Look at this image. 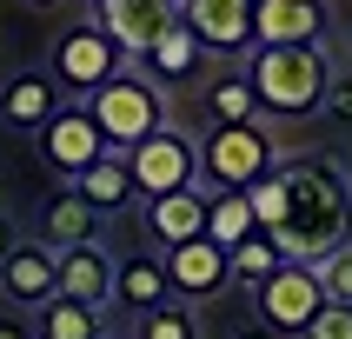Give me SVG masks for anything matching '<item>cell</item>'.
I'll return each mask as SVG.
<instances>
[{
  "mask_svg": "<svg viewBox=\"0 0 352 339\" xmlns=\"http://www.w3.org/2000/svg\"><path fill=\"white\" fill-rule=\"evenodd\" d=\"M87 120L100 127V140L113 146V153H126V146H140L146 133H160L166 127V94H160L146 74H113L100 80L94 94H87Z\"/></svg>",
  "mask_w": 352,
  "mask_h": 339,
  "instance_id": "obj_3",
  "label": "cell"
},
{
  "mask_svg": "<svg viewBox=\"0 0 352 339\" xmlns=\"http://www.w3.org/2000/svg\"><path fill=\"white\" fill-rule=\"evenodd\" d=\"M253 199L246 193H206V239H213L219 253H233L239 239H253Z\"/></svg>",
  "mask_w": 352,
  "mask_h": 339,
  "instance_id": "obj_22",
  "label": "cell"
},
{
  "mask_svg": "<svg viewBox=\"0 0 352 339\" xmlns=\"http://www.w3.org/2000/svg\"><path fill=\"white\" fill-rule=\"evenodd\" d=\"M14 246H20V233H14V219H0V259L14 253Z\"/></svg>",
  "mask_w": 352,
  "mask_h": 339,
  "instance_id": "obj_30",
  "label": "cell"
},
{
  "mask_svg": "<svg viewBox=\"0 0 352 339\" xmlns=\"http://www.w3.org/2000/svg\"><path fill=\"white\" fill-rule=\"evenodd\" d=\"M126 173H133V193H140V199L199 186V140L160 127V133H146L140 146H126Z\"/></svg>",
  "mask_w": 352,
  "mask_h": 339,
  "instance_id": "obj_6",
  "label": "cell"
},
{
  "mask_svg": "<svg viewBox=\"0 0 352 339\" xmlns=\"http://www.w3.org/2000/svg\"><path fill=\"white\" fill-rule=\"evenodd\" d=\"M54 87H74V94H94L100 80L126 74V54L113 47V34L107 27H94V20H80V27H67V34L54 40Z\"/></svg>",
  "mask_w": 352,
  "mask_h": 339,
  "instance_id": "obj_7",
  "label": "cell"
},
{
  "mask_svg": "<svg viewBox=\"0 0 352 339\" xmlns=\"http://www.w3.org/2000/svg\"><path fill=\"white\" fill-rule=\"evenodd\" d=\"M299 339H352V306H339V299H326V306L313 313V326H306Z\"/></svg>",
  "mask_w": 352,
  "mask_h": 339,
  "instance_id": "obj_27",
  "label": "cell"
},
{
  "mask_svg": "<svg viewBox=\"0 0 352 339\" xmlns=\"http://www.w3.org/2000/svg\"><path fill=\"white\" fill-rule=\"evenodd\" d=\"M100 339H126V333H100Z\"/></svg>",
  "mask_w": 352,
  "mask_h": 339,
  "instance_id": "obj_33",
  "label": "cell"
},
{
  "mask_svg": "<svg viewBox=\"0 0 352 339\" xmlns=\"http://www.w3.org/2000/svg\"><path fill=\"white\" fill-rule=\"evenodd\" d=\"M239 339H273V333H266V326H253V333H239Z\"/></svg>",
  "mask_w": 352,
  "mask_h": 339,
  "instance_id": "obj_31",
  "label": "cell"
},
{
  "mask_svg": "<svg viewBox=\"0 0 352 339\" xmlns=\"http://www.w3.org/2000/svg\"><path fill=\"white\" fill-rule=\"evenodd\" d=\"M107 326H100V306H80V299H47L34 313V339H100Z\"/></svg>",
  "mask_w": 352,
  "mask_h": 339,
  "instance_id": "obj_21",
  "label": "cell"
},
{
  "mask_svg": "<svg viewBox=\"0 0 352 339\" xmlns=\"http://www.w3.org/2000/svg\"><path fill=\"white\" fill-rule=\"evenodd\" d=\"M319 113L339 120V127H352V80L346 74H333V87H326V100H319Z\"/></svg>",
  "mask_w": 352,
  "mask_h": 339,
  "instance_id": "obj_28",
  "label": "cell"
},
{
  "mask_svg": "<svg viewBox=\"0 0 352 339\" xmlns=\"http://www.w3.org/2000/svg\"><path fill=\"white\" fill-rule=\"evenodd\" d=\"M133 339H199V319L186 299H166V306H153V313H140Z\"/></svg>",
  "mask_w": 352,
  "mask_h": 339,
  "instance_id": "obj_25",
  "label": "cell"
},
{
  "mask_svg": "<svg viewBox=\"0 0 352 339\" xmlns=\"http://www.w3.org/2000/svg\"><path fill=\"white\" fill-rule=\"evenodd\" d=\"M253 7L259 0H173V20L199 40V54H253Z\"/></svg>",
  "mask_w": 352,
  "mask_h": 339,
  "instance_id": "obj_8",
  "label": "cell"
},
{
  "mask_svg": "<svg viewBox=\"0 0 352 339\" xmlns=\"http://www.w3.org/2000/svg\"><path fill=\"white\" fill-rule=\"evenodd\" d=\"M54 113H60L54 74H14L7 87H0V120H7V127H20V133H40Z\"/></svg>",
  "mask_w": 352,
  "mask_h": 339,
  "instance_id": "obj_18",
  "label": "cell"
},
{
  "mask_svg": "<svg viewBox=\"0 0 352 339\" xmlns=\"http://www.w3.org/2000/svg\"><path fill=\"white\" fill-rule=\"evenodd\" d=\"M27 7H54V0H27Z\"/></svg>",
  "mask_w": 352,
  "mask_h": 339,
  "instance_id": "obj_32",
  "label": "cell"
},
{
  "mask_svg": "<svg viewBox=\"0 0 352 339\" xmlns=\"http://www.w3.org/2000/svg\"><path fill=\"white\" fill-rule=\"evenodd\" d=\"M273 133L246 120V127H213V133L199 140V179L213 186V193H246L253 179L273 173Z\"/></svg>",
  "mask_w": 352,
  "mask_h": 339,
  "instance_id": "obj_4",
  "label": "cell"
},
{
  "mask_svg": "<svg viewBox=\"0 0 352 339\" xmlns=\"http://www.w3.org/2000/svg\"><path fill=\"white\" fill-rule=\"evenodd\" d=\"M246 87H253L259 113L273 120H306L333 87V60L326 47H253L246 54Z\"/></svg>",
  "mask_w": 352,
  "mask_h": 339,
  "instance_id": "obj_2",
  "label": "cell"
},
{
  "mask_svg": "<svg viewBox=\"0 0 352 339\" xmlns=\"http://www.w3.org/2000/svg\"><path fill=\"white\" fill-rule=\"evenodd\" d=\"M94 27H107L126 60H140L173 27V0H94Z\"/></svg>",
  "mask_w": 352,
  "mask_h": 339,
  "instance_id": "obj_10",
  "label": "cell"
},
{
  "mask_svg": "<svg viewBox=\"0 0 352 339\" xmlns=\"http://www.w3.org/2000/svg\"><path fill=\"white\" fill-rule=\"evenodd\" d=\"M74 193L87 199L100 219H107V213H126V206L140 199V193H133V173H126V153H100L94 166L74 179Z\"/></svg>",
  "mask_w": 352,
  "mask_h": 339,
  "instance_id": "obj_19",
  "label": "cell"
},
{
  "mask_svg": "<svg viewBox=\"0 0 352 339\" xmlns=\"http://www.w3.org/2000/svg\"><path fill=\"white\" fill-rule=\"evenodd\" d=\"M34 239L47 246V253L87 246V239H100V213L74 193V186H60V193H47V199H40V213H34Z\"/></svg>",
  "mask_w": 352,
  "mask_h": 339,
  "instance_id": "obj_13",
  "label": "cell"
},
{
  "mask_svg": "<svg viewBox=\"0 0 352 339\" xmlns=\"http://www.w3.org/2000/svg\"><path fill=\"white\" fill-rule=\"evenodd\" d=\"M313 273H319V286H326V299H339V306H352V246H339L333 259H319Z\"/></svg>",
  "mask_w": 352,
  "mask_h": 339,
  "instance_id": "obj_26",
  "label": "cell"
},
{
  "mask_svg": "<svg viewBox=\"0 0 352 339\" xmlns=\"http://www.w3.org/2000/svg\"><path fill=\"white\" fill-rule=\"evenodd\" d=\"M206 113H213V127H246V120H259V100L253 87H246V74H226L206 87Z\"/></svg>",
  "mask_w": 352,
  "mask_h": 339,
  "instance_id": "obj_23",
  "label": "cell"
},
{
  "mask_svg": "<svg viewBox=\"0 0 352 339\" xmlns=\"http://www.w3.org/2000/svg\"><path fill=\"white\" fill-rule=\"evenodd\" d=\"M253 226L279 246V259L319 266L339 246H352V173L333 153H293L273 160V173L246 186Z\"/></svg>",
  "mask_w": 352,
  "mask_h": 339,
  "instance_id": "obj_1",
  "label": "cell"
},
{
  "mask_svg": "<svg viewBox=\"0 0 352 339\" xmlns=\"http://www.w3.org/2000/svg\"><path fill=\"white\" fill-rule=\"evenodd\" d=\"M173 299V286H166V266H160V253H126L113 259V306H126V313H153V306H166Z\"/></svg>",
  "mask_w": 352,
  "mask_h": 339,
  "instance_id": "obj_17",
  "label": "cell"
},
{
  "mask_svg": "<svg viewBox=\"0 0 352 339\" xmlns=\"http://www.w3.org/2000/svg\"><path fill=\"white\" fill-rule=\"evenodd\" d=\"M160 266H166V286H173V299H186V306L226 286V253H219L206 233H199V239H179V246H166V253H160Z\"/></svg>",
  "mask_w": 352,
  "mask_h": 339,
  "instance_id": "obj_11",
  "label": "cell"
},
{
  "mask_svg": "<svg viewBox=\"0 0 352 339\" xmlns=\"http://www.w3.org/2000/svg\"><path fill=\"white\" fill-rule=\"evenodd\" d=\"M54 293L80 299V306H107V299H113V253H107L100 239L54 253Z\"/></svg>",
  "mask_w": 352,
  "mask_h": 339,
  "instance_id": "obj_12",
  "label": "cell"
},
{
  "mask_svg": "<svg viewBox=\"0 0 352 339\" xmlns=\"http://www.w3.org/2000/svg\"><path fill=\"white\" fill-rule=\"evenodd\" d=\"M253 306H259V326H266L273 339H299L306 326H313V313L326 306V286H319L313 266L286 259L279 273H266L253 286Z\"/></svg>",
  "mask_w": 352,
  "mask_h": 339,
  "instance_id": "obj_5",
  "label": "cell"
},
{
  "mask_svg": "<svg viewBox=\"0 0 352 339\" xmlns=\"http://www.w3.org/2000/svg\"><path fill=\"white\" fill-rule=\"evenodd\" d=\"M140 219H146V239L166 253V246H179V239L206 233V193H199V186H179V193L140 199Z\"/></svg>",
  "mask_w": 352,
  "mask_h": 339,
  "instance_id": "obj_15",
  "label": "cell"
},
{
  "mask_svg": "<svg viewBox=\"0 0 352 339\" xmlns=\"http://www.w3.org/2000/svg\"><path fill=\"white\" fill-rule=\"evenodd\" d=\"M0 339H34V319H20V313H0Z\"/></svg>",
  "mask_w": 352,
  "mask_h": 339,
  "instance_id": "obj_29",
  "label": "cell"
},
{
  "mask_svg": "<svg viewBox=\"0 0 352 339\" xmlns=\"http://www.w3.org/2000/svg\"><path fill=\"white\" fill-rule=\"evenodd\" d=\"M286 259H279V246L266 233H253V239H239L233 253H226V279H239V286H259L266 273H279Z\"/></svg>",
  "mask_w": 352,
  "mask_h": 339,
  "instance_id": "obj_24",
  "label": "cell"
},
{
  "mask_svg": "<svg viewBox=\"0 0 352 339\" xmlns=\"http://www.w3.org/2000/svg\"><path fill=\"white\" fill-rule=\"evenodd\" d=\"M34 140H40V160H47V166H54V173L67 179V186H74V179L87 173V166H94L100 153H113V146L100 140V127L87 120V107H60V113L47 120V127H40Z\"/></svg>",
  "mask_w": 352,
  "mask_h": 339,
  "instance_id": "obj_9",
  "label": "cell"
},
{
  "mask_svg": "<svg viewBox=\"0 0 352 339\" xmlns=\"http://www.w3.org/2000/svg\"><path fill=\"white\" fill-rule=\"evenodd\" d=\"M0 293H7V306H20V313H40V306L54 299V253H47L40 239H20L14 253L0 259Z\"/></svg>",
  "mask_w": 352,
  "mask_h": 339,
  "instance_id": "obj_14",
  "label": "cell"
},
{
  "mask_svg": "<svg viewBox=\"0 0 352 339\" xmlns=\"http://www.w3.org/2000/svg\"><path fill=\"white\" fill-rule=\"evenodd\" d=\"M319 0H259L253 7V47H319Z\"/></svg>",
  "mask_w": 352,
  "mask_h": 339,
  "instance_id": "obj_16",
  "label": "cell"
},
{
  "mask_svg": "<svg viewBox=\"0 0 352 339\" xmlns=\"http://www.w3.org/2000/svg\"><path fill=\"white\" fill-rule=\"evenodd\" d=\"M199 60H206V54H199V40L173 20V27H166V34H160L146 54H140V67H146V80L160 87V80H193V74H199Z\"/></svg>",
  "mask_w": 352,
  "mask_h": 339,
  "instance_id": "obj_20",
  "label": "cell"
}]
</instances>
